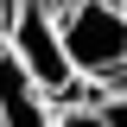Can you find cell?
Listing matches in <instances>:
<instances>
[{"mask_svg": "<svg viewBox=\"0 0 127 127\" xmlns=\"http://www.w3.org/2000/svg\"><path fill=\"white\" fill-rule=\"evenodd\" d=\"M57 38H64V57L76 70V83L114 95L127 89V13L114 0H57Z\"/></svg>", "mask_w": 127, "mask_h": 127, "instance_id": "6da1fadb", "label": "cell"}, {"mask_svg": "<svg viewBox=\"0 0 127 127\" xmlns=\"http://www.w3.org/2000/svg\"><path fill=\"white\" fill-rule=\"evenodd\" d=\"M6 51H13V64L32 76V89L45 95L51 108L57 102H102L89 83H76V70L64 57L51 0H13V13H6Z\"/></svg>", "mask_w": 127, "mask_h": 127, "instance_id": "7a4b0ae2", "label": "cell"}, {"mask_svg": "<svg viewBox=\"0 0 127 127\" xmlns=\"http://www.w3.org/2000/svg\"><path fill=\"white\" fill-rule=\"evenodd\" d=\"M0 127H51V102L32 89V76L0 45Z\"/></svg>", "mask_w": 127, "mask_h": 127, "instance_id": "3957f363", "label": "cell"}, {"mask_svg": "<svg viewBox=\"0 0 127 127\" xmlns=\"http://www.w3.org/2000/svg\"><path fill=\"white\" fill-rule=\"evenodd\" d=\"M51 127H108V114H102V102H57Z\"/></svg>", "mask_w": 127, "mask_h": 127, "instance_id": "277c9868", "label": "cell"}, {"mask_svg": "<svg viewBox=\"0 0 127 127\" xmlns=\"http://www.w3.org/2000/svg\"><path fill=\"white\" fill-rule=\"evenodd\" d=\"M102 114H108V127H127V89L102 95Z\"/></svg>", "mask_w": 127, "mask_h": 127, "instance_id": "5b68a950", "label": "cell"}, {"mask_svg": "<svg viewBox=\"0 0 127 127\" xmlns=\"http://www.w3.org/2000/svg\"><path fill=\"white\" fill-rule=\"evenodd\" d=\"M6 13H13V0H0V45H6Z\"/></svg>", "mask_w": 127, "mask_h": 127, "instance_id": "8992f818", "label": "cell"}, {"mask_svg": "<svg viewBox=\"0 0 127 127\" xmlns=\"http://www.w3.org/2000/svg\"><path fill=\"white\" fill-rule=\"evenodd\" d=\"M114 6H121V13H127V0H114Z\"/></svg>", "mask_w": 127, "mask_h": 127, "instance_id": "52a82bcc", "label": "cell"}]
</instances>
